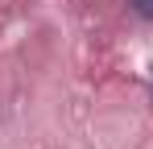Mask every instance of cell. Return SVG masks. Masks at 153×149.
Returning <instances> with one entry per match:
<instances>
[{"instance_id": "6da1fadb", "label": "cell", "mask_w": 153, "mask_h": 149, "mask_svg": "<svg viewBox=\"0 0 153 149\" xmlns=\"http://www.w3.org/2000/svg\"><path fill=\"white\" fill-rule=\"evenodd\" d=\"M132 8H137L145 21H153V0H132Z\"/></svg>"}]
</instances>
